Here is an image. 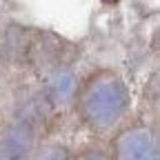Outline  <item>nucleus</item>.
I'll return each mask as SVG.
<instances>
[{
    "mask_svg": "<svg viewBox=\"0 0 160 160\" xmlns=\"http://www.w3.org/2000/svg\"><path fill=\"white\" fill-rule=\"evenodd\" d=\"M73 102L80 120L91 131L109 133L120 125L129 109V91L116 71L100 69L78 85Z\"/></svg>",
    "mask_w": 160,
    "mask_h": 160,
    "instance_id": "obj_1",
    "label": "nucleus"
},
{
    "mask_svg": "<svg viewBox=\"0 0 160 160\" xmlns=\"http://www.w3.org/2000/svg\"><path fill=\"white\" fill-rule=\"evenodd\" d=\"M111 160H158V138L149 127H129L111 142Z\"/></svg>",
    "mask_w": 160,
    "mask_h": 160,
    "instance_id": "obj_2",
    "label": "nucleus"
},
{
    "mask_svg": "<svg viewBox=\"0 0 160 160\" xmlns=\"http://www.w3.org/2000/svg\"><path fill=\"white\" fill-rule=\"evenodd\" d=\"M33 149L36 136L27 120H13L0 129V160H29Z\"/></svg>",
    "mask_w": 160,
    "mask_h": 160,
    "instance_id": "obj_3",
    "label": "nucleus"
},
{
    "mask_svg": "<svg viewBox=\"0 0 160 160\" xmlns=\"http://www.w3.org/2000/svg\"><path fill=\"white\" fill-rule=\"evenodd\" d=\"M76 91H78V80L71 71H65V69L53 71L45 82V96L49 98V102H56V105L71 102L76 98Z\"/></svg>",
    "mask_w": 160,
    "mask_h": 160,
    "instance_id": "obj_4",
    "label": "nucleus"
},
{
    "mask_svg": "<svg viewBox=\"0 0 160 160\" xmlns=\"http://www.w3.org/2000/svg\"><path fill=\"white\" fill-rule=\"evenodd\" d=\"M29 160H73V151L60 142H42L36 145Z\"/></svg>",
    "mask_w": 160,
    "mask_h": 160,
    "instance_id": "obj_5",
    "label": "nucleus"
},
{
    "mask_svg": "<svg viewBox=\"0 0 160 160\" xmlns=\"http://www.w3.org/2000/svg\"><path fill=\"white\" fill-rule=\"evenodd\" d=\"M73 160H111V153L102 145H87L73 153Z\"/></svg>",
    "mask_w": 160,
    "mask_h": 160,
    "instance_id": "obj_6",
    "label": "nucleus"
}]
</instances>
